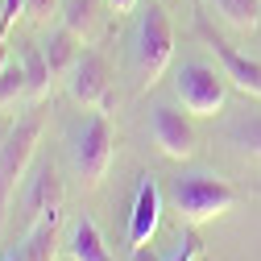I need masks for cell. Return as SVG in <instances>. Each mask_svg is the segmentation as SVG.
Here are the masks:
<instances>
[{
	"instance_id": "6da1fadb",
	"label": "cell",
	"mask_w": 261,
	"mask_h": 261,
	"mask_svg": "<svg viewBox=\"0 0 261 261\" xmlns=\"http://www.w3.org/2000/svg\"><path fill=\"white\" fill-rule=\"evenodd\" d=\"M174 58V25L166 17V9L149 0V5L137 13V25L128 34V67H133L137 91H149L162 75H166Z\"/></svg>"
},
{
	"instance_id": "7a4b0ae2",
	"label": "cell",
	"mask_w": 261,
	"mask_h": 261,
	"mask_svg": "<svg viewBox=\"0 0 261 261\" xmlns=\"http://www.w3.org/2000/svg\"><path fill=\"white\" fill-rule=\"evenodd\" d=\"M38 141H42V116L34 112L13 120L5 141H0V224H5V212L17 199V187L25 182L29 166L38 158Z\"/></svg>"
},
{
	"instance_id": "3957f363",
	"label": "cell",
	"mask_w": 261,
	"mask_h": 261,
	"mask_svg": "<svg viewBox=\"0 0 261 261\" xmlns=\"http://www.w3.org/2000/svg\"><path fill=\"white\" fill-rule=\"evenodd\" d=\"M170 203H174V212L182 220L207 224V220H220V216H228L237 207V191L216 174L195 170V174H178L170 182Z\"/></svg>"
},
{
	"instance_id": "277c9868",
	"label": "cell",
	"mask_w": 261,
	"mask_h": 261,
	"mask_svg": "<svg viewBox=\"0 0 261 261\" xmlns=\"http://www.w3.org/2000/svg\"><path fill=\"white\" fill-rule=\"evenodd\" d=\"M71 166L79 174L83 187H100L108 166H112V124H108V112L95 108L91 116L79 120L75 137H71Z\"/></svg>"
},
{
	"instance_id": "5b68a950",
	"label": "cell",
	"mask_w": 261,
	"mask_h": 261,
	"mask_svg": "<svg viewBox=\"0 0 261 261\" xmlns=\"http://www.w3.org/2000/svg\"><path fill=\"white\" fill-rule=\"evenodd\" d=\"M174 95L191 116H216V112H224L228 83H224V75H216L212 62L187 58L178 67V75H174Z\"/></svg>"
},
{
	"instance_id": "8992f818",
	"label": "cell",
	"mask_w": 261,
	"mask_h": 261,
	"mask_svg": "<svg viewBox=\"0 0 261 261\" xmlns=\"http://www.w3.org/2000/svg\"><path fill=\"white\" fill-rule=\"evenodd\" d=\"M67 95L79 104V108H100L108 112L112 108V71H108V58L100 50H79L75 67L62 79Z\"/></svg>"
},
{
	"instance_id": "52a82bcc",
	"label": "cell",
	"mask_w": 261,
	"mask_h": 261,
	"mask_svg": "<svg viewBox=\"0 0 261 261\" xmlns=\"http://www.w3.org/2000/svg\"><path fill=\"white\" fill-rule=\"evenodd\" d=\"M21 212H25V224H38L42 216L62 212V178L50 158H34V166L21 182Z\"/></svg>"
},
{
	"instance_id": "ba28073f",
	"label": "cell",
	"mask_w": 261,
	"mask_h": 261,
	"mask_svg": "<svg viewBox=\"0 0 261 261\" xmlns=\"http://www.w3.org/2000/svg\"><path fill=\"white\" fill-rule=\"evenodd\" d=\"M149 133H153V145L166 153V158H174V162H182V158H191L195 149H199L195 124L174 104H153L149 108Z\"/></svg>"
},
{
	"instance_id": "9c48e42d",
	"label": "cell",
	"mask_w": 261,
	"mask_h": 261,
	"mask_svg": "<svg viewBox=\"0 0 261 261\" xmlns=\"http://www.w3.org/2000/svg\"><path fill=\"white\" fill-rule=\"evenodd\" d=\"M162 224V187L158 178H141L137 182V195H133V212H128V245H149L153 232Z\"/></svg>"
},
{
	"instance_id": "30bf717a",
	"label": "cell",
	"mask_w": 261,
	"mask_h": 261,
	"mask_svg": "<svg viewBox=\"0 0 261 261\" xmlns=\"http://www.w3.org/2000/svg\"><path fill=\"white\" fill-rule=\"evenodd\" d=\"M207 38V46H212V54L220 58V67H224V79H232L245 95H253V100H261V62L257 58H249V54H241V50H232L224 38H216V34H203Z\"/></svg>"
},
{
	"instance_id": "8fae6325",
	"label": "cell",
	"mask_w": 261,
	"mask_h": 261,
	"mask_svg": "<svg viewBox=\"0 0 261 261\" xmlns=\"http://www.w3.org/2000/svg\"><path fill=\"white\" fill-rule=\"evenodd\" d=\"M38 50H42V58L50 62V75H54V79H67V71L75 67V58H79V50H83V38L71 34L67 25H46V34L38 38Z\"/></svg>"
},
{
	"instance_id": "7c38bea8",
	"label": "cell",
	"mask_w": 261,
	"mask_h": 261,
	"mask_svg": "<svg viewBox=\"0 0 261 261\" xmlns=\"http://www.w3.org/2000/svg\"><path fill=\"white\" fill-rule=\"evenodd\" d=\"M62 245H67L71 261H112V253H108V245H104V232L95 228L91 216H75Z\"/></svg>"
},
{
	"instance_id": "4fadbf2b",
	"label": "cell",
	"mask_w": 261,
	"mask_h": 261,
	"mask_svg": "<svg viewBox=\"0 0 261 261\" xmlns=\"http://www.w3.org/2000/svg\"><path fill=\"white\" fill-rule=\"evenodd\" d=\"M104 0H62L58 13H62V25L71 29V34H79L83 42H91L95 34H100L104 25Z\"/></svg>"
},
{
	"instance_id": "5bb4252c",
	"label": "cell",
	"mask_w": 261,
	"mask_h": 261,
	"mask_svg": "<svg viewBox=\"0 0 261 261\" xmlns=\"http://www.w3.org/2000/svg\"><path fill=\"white\" fill-rule=\"evenodd\" d=\"M58 253V212L42 216L38 224L25 228V241H21V257L25 261H54Z\"/></svg>"
},
{
	"instance_id": "9a60e30c",
	"label": "cell",
	"mask_w": 261,
	"mask_h": 261,
	"mask_svg": "<svg viewBox=\"0 0 261 261\" xmlns=\"http://www.w3.org/2000/svg\"><path fill=\"white\" fill-rule=\"evenodd\" d=\"M212 13L228 25L237 29V34H257L261 25V0H207Z\"/></svg>"
},
{
	"instance_id": "2e32d148",
	"label": "cell",
	"mask_w": 261,
	"mask_h": 261,
	"mask_svg": "<svg viewBox=\"0 0 261 261\" xmlns=\"http://www.w3.org/2000/svg\"><path fill=\"white\" fill-rule=\"evenodd\" d=\"M228 145L253 162H261V112H245L228 124Z\"/></svg>"
},
{
	"instance_id": "e0dca14e",
	"label": "cell",
	"mask_w": 261,
	"mask_h": 261,
	"mask_svg": "<svg viewBox=\"0 0 261 261\" xmlns=\"http://www.w3.org/2000/svg\"><path fill=\"white\" fill-rule=\"evenodd\" d=\"M21 67H25V79H29V100H46V95H50V87H54L58 79L50 75V62L42 58L38 42L21 50Z\"/></svg>"
},
{
	"instance_id": "ac0fdd59",
	"label": "cell",
	"mask_w": 261,
	"mask_h": 261,
	"mask_svg": "<svg viewBox=\"0 0 261 261\" xmlns=\"http://www.w3.org/2000/svg\"><path fill=\"white\" fill-rule=\"evenodd\" d=\"M21 100H29V79H25V67L17 58V62H9V67H0V112L17 108Z\"/></svg>"
},
{
	"instance_id": "d6986e66",
	"label": "cell",
	"mask_w": 261,
	"mask_h": 261,
	"mask_svg": "<svg viewBox=\"0 0 261 261\" xmlns=\"http://www.w3.org/2000/svg\"><path fill=\"white\" fill-rule=\"evenodd\" d=\"M21 17H29V0H0V34L5 38L17 29Z\"/></svg>"
},
{
	"instance_id": "ffe728a7",
	"label": "cell",
	"mask_w": 261,
	"mask_h": 261,
	"mask_svg": "<svg viewBox=\"0 0 261 261\" xmlns=\"http://www.w3.org/2000/svg\"><path fill=\"white\" fill-rule=\"evenodd\" d=\"M62 0H29V21H38V25H50V17L58 13Z\"/></svg>"
},
{
	"instance_id": "44dd1931",
	"label": "cell",
	"mask_w": 261,
	"mask_h": 261,
	"mask_svg": "<svg viewBox=\"0 0 261 261\" xmlns=\"http://www.w3.org/2000/svg\"><path fill=\"white\" fill-rule=\"evenodd\" d=\"M195 253H199V241H195V237H182V241H178V249H174L166 261H191Z\"/></svg>"
},
{
	"instance_id": "7402d4cb",
	"label": "cell",
	"mask_w": 261,
	"mask_h": 261,
	"mask_svg": "<svg viewBox=\"0 0 261 261\" xmlns=\"http://www.w3.org/2000/svg\"><path fill=\"white\" fill-rule=\"evenodd\" d=\"M104 5H108L112 13H133V9H137V0H104Z\"/></svg>"
},
{
	"instance_id": "603a6c76",
	"label": "cell",
	"mask_w": 261,
	"mask_h": 261,
	"mask_svg": "<svg viewBox=\"0 0 261 261\" xmlns=\"http://www.w3.org/2000/svg\"><path fill=\"white\" fill-rule=\"evenodd\" d=\"M133 261H166V257H158L153 249H145V245H137V249H133Z\"/></svg>"
},
{
	"instance_id": "cb8c5ba5",
	"label": "cell",
	"mask_w": 261,
	"mask_h": 261,
	"mask_svg": "<svg viewBox=\"0 0 261 261\" xmlns=\"http://www.w3.org/2000/svg\"><path fill=\"white\" fill-rule=\"evenodd\" d=\"M9 62H13V58H9V46H5V34H0V67H9Z\"/></svg>"
},
{
	"instance_id": "d4e9b609",
	"label": "cell",
	"mask_w": 261,
	"mask_h": 261,
	"mask_svg": "<svg viewBox=\"0 0 261 261\" xmlns=\"http://www.w3.org/2000/svg\"><path fill=\"white\" fill-rule=\"evenodd\" d=\"M0 261H25V257H21V249H13V253H5Z\"/></svg>"
},
{
	"instance_id": "484cf974",
	"label": "cell",
	"mask_w": 261,
	"mask_h": 261,
	"mask_svg": "<svg viewBox=\"0 0 261 261\" xmlns=\"http://www.w3.org/2000/svg\"><path fill=\"white\" fill-rule=\"evenodd\" d=\"M257 195H261V187H257Z\"/></svg>"
}]
</instances>
